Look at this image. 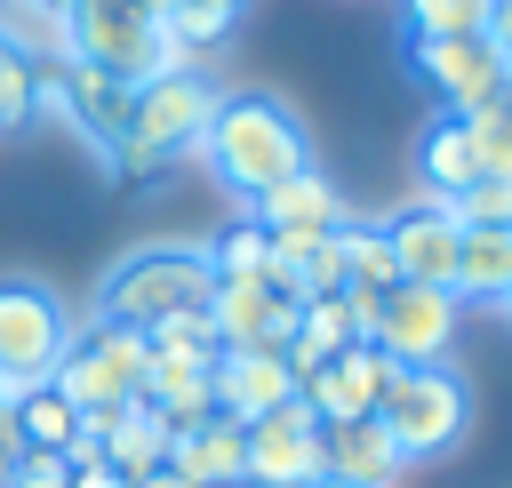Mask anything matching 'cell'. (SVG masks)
Returning <instances> with one entry per match:
<instances>
[{
  "label": "cell",
  "mask_w": 512,
  "mask_h": 488,
  "mask_svg": "<svg viewBox=\"0 0 512 488\" xmlns=\"http://www.w3.org/2000/svg\"><path fill=\"white\" fill-rule=\"evenodd\" d=\"M200 160L232 200H256L280 176L312 168V144H304L296 104H280L272 88H232V96H216V112L200 128Z\"/></svg>",
  "instance_id": "cell-1"
},
{
  "label": "cell",
  "mask_w": 512,
  "mask_h": 488,
  "mask_svg": "<svg viewBox=\"0 0 512 488\" xmlns=\"http://www.w3.org/2000/svg\"><path fill=\"white\" fill-rule=\"evenodd\" d=\"M216 96H224V88H216L200 64L160 72V80H136V88H128V120H120L112 168H120V176H160V168L192 160L208 112H216Z\"/></svg>",
  "instance_id": "cell-2"
},
{
  "label": "cell",
  "mask_w": 512,
  "mask_h": 488,
  "mask_svg": "<svg viewBox=\"0 0 512 488\" xmlns=\"http://www.w3.org/2000/svg\"><path fill=\"white\" fill-rule=\"evenodd\" d=\"M208 288H216V264L192 248V240H152V248H128L104 280H96V320L112 328H152L168 312H208Z\"/></svg>",
  "instance_id": "cell-3"
},
{
  "label": "cell",
  "mask_w": 512,
  "mask_h": 488,
  "mask_svg": "<svg viewBox=\"0 0 512 488\" xmlns=\"http://www.w3.org/2000/svg\"><path fill=\"white\" fill-rule=\"evenodd\" d=\"M464 416H472V392H464V376H456L448 360H432V368H392V384H384V400H376V424H384V440L400 448V464L448 456V448L464 440Z\"/></svg>",
  "instance_id": "cell-4"
},
{
  "label": "cell",
  "mask_w": 512,
  "mask_h": 488,
  "mask_svg": "<svg viewBox=\"0 0 512 488\" xmlns=\"http://www.w3.org/2000/svg\"><path fill=\"white\" fill-rule=\"evenodd\" d=\"M144 368H152L144 328L88 320V328H72V336H64V360H56V376H48V384H56L80 416H96V408H128V400H144Z\"/></svg>",
  "instance_id": "cell-5"
},
{
  "label": "cell",
  "mask_w": 512,
  "mask_h": 488,
  "mask_svg": "<svg viewBox=\"0 0 512 488\" xmlns=\"http://www.w3.org/2000/svg\"><path fill=\"white\" fill-rule=\"evenodd\" d=\"M64 336H72V320H64L56 288L8 272V280H0V400L48 384L56 360H64Z\"/></svg>",
  "instance_id": "cell-6"
},
{
  "label": "cell",
  "mask_w": 512,
  "mask_h": 488,
  "mask_svg": "<svg viewBox=\"0 0 512 488\" xmlns=\"http://www.w3.org/2000/svg\"><path fill=\"white\" fill-rule=\"evenodd\" d=\"M408 72H416V80L432 88V104H440V112H456V120H472V112L504 104V80H512V64L488 48V32L408 40Z\"/></svg>",
  "instance_id": "cell-7"
},
{
  "label": "cell",
  "mask_w": 512,
  "mask_h": 488,
  "mask_svg": "<svg viewBox=\"0 0 512 488\" xmlns=\"http://www.w3.org/2000/svg\"><path fill=\"white\" fill-rule=\"evenodd\" d=\"M392 368H432V360H448V344H456V296L448 288H432V280H392L384 296H376V336H368Z\"/></svg>",
  "instance_id": "cell-8"
},
{
  "label": "cell",
  "mask_w": 512,
  "mask_h": 488,
  "mask_svg": "<svg viewBox=\"0 0 512 488\" xmlns=\"http://www.w3.org/2000/svg\"><path fill=\"white\" fill-rule=\"evenodd\" d=\"M208 328H216L224 352H288L296 296L280 288V272H264V280H216L208 288Z\"/></svg>",
  "instance_id": "cell-9"
},
{
  "label": "cell",
  "mask_w": 512,
  "mask_h": 488,
  "mask_svg": "<svg viewBox=\"0 0 512 488\" xmlns=\"http://www.w3.org/2000/svg\"><path fill=\"white\" fill-rule=\"evenodd\" d=\"M320 480V416L288 392L280 408L248 416V488H312Z\"/></svg>",
  "instance_id": "cell-10"
},
{
  "label": "cell",
  "mask_w": 512,
  "mask_h": 488,
  "mask_svg": "<svg viewBox=\"0 0 512 488\" xmlns=\"http://www.w3.org/2000/svg\"><path fill=\"white\" fill-rule=\"evenodd\" d=\"M40 112H64V120L104 152V168H112L120 120H128V80H112V72H96V64H80V56H56V64H48V88H40Z\"/></svg>",
  "instance_id": "cell-11"
},
{
  "label": "cell",
  "mask_w": 512,
  "mask_h": 488,
  "mask_svg": "<svg viewBox=\"0 0 512 488\" xmlns=\"http://www.w3.org/2000/svg\"><path fill=\"white\" fill-rule=\"evenodd\" d=\"M456 240H464V224L448 216V200H408V208L384 216V248H392V272H400V280H432V288H448V272H456Z\"/></svg>",
  "instance_id": "cell-12"
},
{
  "label": "cell",
  "mask_w": 512,
  "mask_h": 488,
  "mask_svg": "<svg viewBox=\"0 0 512 488\" xmlns=\"http://www.w3.org/2000/svg\"><path fill=\"white\" fill-rule=\"evenodd\" d=\"M384 384H392V360H384L376 344H344L336 360H320V368L296 384V400H304L320 424H344V416H376Z\"/></svg>",
  "instance_id": "cell-13"
},
{
  "label": "cell",
  "mask_w": 512,
  "mask_h": 488,
  "mask_svg": "<svg viewBox=\"0 0 512 488\" xmlns=\"http://www.w3.org/2000/svg\"><path fill=\"white\" fill-rule=\"evenodd\" d=\"M168 472L184 488H240L248 480V424L240 416H208L192 432H168Z\"/></svg>",
  "instance_id": "cell-14"
},
{
  "label": "cell",
  "mask_w": 512,
  "mask_h": 488,
  "mask_svg": "<svg viewBox=\"0 0 512 488\" xmlns=\"http://www.w3.org/2000/svg\"><path fill=\"white\" fill-rule=\"evenodd\" d=\"M320 472L352 480V488H392L400 480V448L384 440L376 416H344V424H320Z\"/></svg>",
  "instance_id": "cell-15"
},
{
  "label": "cell",
  "mask_w": 512,
  "mask_h": 488,
  "mask_svg": "<svg viewBox=\"0 0 512 488\" xmlns=\"http://www.w3.org/2000/svg\"><path fill=\"white\" fill-rule=\"evenodd\" d=\"M208 392H216V408L224 416H264V408H280L288 392H296V376H288V360L280 352H216V368H208Z\"/></svg>",
  "instance_id": "cell-16"
},
{
  "label": "cell",
  "mask_w": 512,
  "mask_h": 488,
  "mask_svg": "<svg viewBox=\"0 0 512 488\" xmlns=\"http://www.w3.org/2000/svg\"><path fill=\"white\" fill-rule=\"evenodd\" d=\"M248 216H256L264 232H336V224H344V200H336V184H328L320 168H296V176H280L272 192H256Z\"/></svg>",
  "instance_id": "cell-17"
},
{
  "label": "cell",
  "mask_w": 512,
  "mask_h": 488,
  "mask_svg": "<svg viewBox=\"0 0 512 488\" xmlns=\"http://www.w3.org/2000/svg\"><path fill=\"white\" fill-rule=\"evenodd\" d=\"M472 176H480L472 128H464L456 112H432V120H424V136H416V200H456Z\"/></svg>",
  "instance_id": "cell-18"
},
{
  "label": "cell",
  "mask_w": 512,
  "mask_h": 488,
  "mask_svg": "<svg viewBox=\"0 0 512 488\" xmlns=\"http://www.w3.org/2000/svg\"><path fill=\"white\" fill-rule=\"evenodd\" d=\"M448 296L456 304H504L512 296V224H464Z\"/></svg>",
  "instance_id": "cell-19"
},
{
  "label": "cell",
  "mask_w": 512,
  "mask_h": 488,
  "mask_svg": "<svg viewBox=\"0 0 512 488\" xmlns=\"http://www.w3.org/2000/svg\"><path fill=\"white\" fill-rule=\"evenodd\" d=\"M96 424H104V464H112L120 480H144V472L168 464V424H160L144 400H128V408H96Z\"/></svg>",
  "instance_id": "cell-20"
},
{
  "label": "cell",
  "mask_w": 512,
  "mask_h": 488,
  "mask_svg": "<svg viewBox=\"0 0 512 488\" xmlns=\"http://www.w3.org/2000/svg\"><path fill=\"white\" fill-rule=\"evenodd\" d=\"M344 344H352V312H344V288H336V296H296V336H288V352H280V360H288V376L304 384V376H312L320 360H336Z\"/></svg>",
  "instance_id": "cell-21"
},
{
  "label": "cell",
  "mask_w": 512,
  "mask_h": 488,
  "mask_svg": "<svg viewBox=\"0 0 512 488\" xmlns=\"http://www.w3.org/2000/svg\"><path fill=\"white\" fill-rule=\"evenodd\" d=\"M8 424H16V456H24V448H32V456H64L72 432H80V408H72L56 384H32V392L8 400Z\"/></svg>",
  "instance_id": "cell-22"
},
{
  "label": "cell",
  "mask_w": 512,
  "mask_h": 488,
  "mask_svg": "<svg viewBox=\"0 0 512 488\" xmlns=\"http://www.w3.org/2000/svg\"><path fill=\"white\" fill-rule=\"evenodd\" d=\"M200 256L216 264V280H264V272H272V232L240 208V216H224V224L200 240Z\"/></svg>",
  "instance_id": "cell-23"
},
{
  "label": "cell",
  "mask_w": 512,
  "mask_h": 488,
  "mask_svg": "<svg viewBox=\"0 0 512 488\" xmlns=\"http://www.w3.org/2000/svg\"><path fill=\"white\" fill-rule=\"evenodd\" d=\"M336 256H344V288H392V248H384V224H336Z\"/></svg>",
  "instance_id": "cell-24"
},
{
  "label": "cell",
  "mask_w": 512,
  "mask_h": 488,
  "mask_svg": "<svg viewBox=\"0 0 512 488\" xmlns=\"http://www.w3.org/2000/svg\"><path fill=\"white\" fill-rule=\"evenodd\" d=\"M40 88H48V64L24 56L16 40H0V128H24L40 112Z\"/></svg>",
  "instance_id": "cell-25"
},
{
  "label": "cell",
  "mask_w": 512,
  "mask_h": 488,
  "mask_svg": "<svg viewBox=\"0 0 512 488\" xmlns=\"http://www.w3.org/2000/svg\"><path fill=\"white\" fill-rule=\"evenodd\" d=\"M144 344H152V360H200V368H216V352H224L208 312H168V320L144 328Z\"/></svg>",
  "instance_id": "cell-26"
},
{
  "label": "cell",
  "mask_w": 512,
  "mask_h": 488,
  "mask_svg": "<svg viewBox=\"0 0 512 488\" xmlns=\"http://www.w3.org/2000/svg\"><path fill=\"white\" fill-rule=\"evenodd\" d=\"M496 0H408V40H456V32H488Z\"/></svg>",
  "instance_id": "cell-27"
},
{
  "label": "cell",
  "mask_w": 512,
  "mask_h": 488,
  "mask_svg": "<svg viewBox=\"0 0 512 488\" xmlns=\"http://www.w3.org/2000/svg\"><path fill=\"white\" fill-rule=\"evenodd\" d=\"M456 224H512V176H472L456 200H448Z\"/></svg>",
  "instance_id": "cell-28"
},
{
  "label": "cell",
  "mask_w": 512,
  "mask_h": 488,
  "mask_svg": "<svg viewBox=\"0 0 512 488\" xmlns=\"http://www.w3.org/2000/svg\"><path fill=\"white\" fill-rule=\"evenodd\" d=\"M464 128H472L480 176H512V104H488V112H472Z\"/></svg>",
  "instance_id": "cell-29"
},
{
  "label": "cell",
  "mask_w": 512,
  "mask_h": 488,
  "mask_svg": "<svg viewBox=\"0 0 512 488\" xmlns=\"http://www.w3.org/2000/svg\"><path fill=\"white\" fill-rule=\"evenodd\" d=\"M64 480H72V464H64V456H32V448H24L8 488H64Z\"/></svg>",
  "instance_id": "cell-30"
},
{
  "label": "cell",
  "mask_w": 512,
  "mask_h": 488,
  "mask_svg": "<svg viewBox=\"0 0 512 488\" xmlns=\"http://www.w3.org/2000/svg\"><path fill=\"white\" fill-rule=\"evenodd\" d=\"M488 48L512 64V0H496V8H488Z\"/></svg>",
  "instance_id": "cell-31"
},
{
  "label": "cell",
  "mask_w": 512,
  "mask_h": 488,
  "mask_svg": "<svg viewBox=\"0 0 512 488\" xmlns=\"http://www.w3.org/2000/svg\"><path fill=\"white\" fill-rule=\"evenodd\" d=\"M64 488H128V480H120L112 464H72V480H64Z\"/></svg>",
  "instance_id": "cell-32"
},
{
  "label": "cell",
  "mask_w": 512,
  "mask_h": 488,
  "mask_svg": "<svg viewBox=\"0 0 512 488\" xmlns=\"http://www.w3.org/2000/svg\"><path fill=\"white\" fill-rule=\"evenodd\" d=\"M16 8H32V16H48V24H64V8H72V0H16Z\"/></svg>",
  "instance_id": "cell-33"
},
{
  "label": "cell",
  "mask_w": 512,
  "mask_h": 488,
  "mask_svg": "<svg viewBox=\"0 0 512 488\" xmlns=\"http://www.w3.org/2000/svg\"><path fill=\"white\" fill-rule=\"evenodd\" d=\"M8 480H16V456H8V448H0V488H8Z\"/></svg>",
  "instance_id": "cell-34"
},
{
  "label": "cell",
  "mask_w": 512,
  "mask_h": 488,
  "mask_svg": "<svg viewBox=\"0 0 512 488\" xmlns=\"http://www.w3.org/2000/svg\"><path fill=\"white\" fill-rule=\"evenodd\" d=\"M312 488H352V480H328V472H320V480H312Z\"/></svg>",
  "instance_id": "cell-35"
},
{
  "label": "cell",
  "mask_w": 512,
  "mask_h": 488,
  "mask_svg": "<svg viewBox=\"0 0 512 488\" xmlns=\"http://www.w3.org/2000/svg\"><path fill=\"white\" fill-rule=\"evenodd\" d=\"M208 8H240V0H208Z\"/></svg>",
  "instance_id": "cell-36"
},
{
  "label": "cell",
  "mask_w": 512,
  "mask_h": 488,
  "mask_svg": "<svg viewBox=\"0 0 512 488\" xmlns=\"http://www.w3.org/2000/svg\"><path fill=\"white\" fill-rule=\"evenodd\" d=\"M504 104H512V80H504Z\"/></svg>",
  "instance_id": "cell-37"
},
{
  "label": "cell",
  "mask_w": 512,
  "mask_h": 488,
  "mask_svg": "<svg viewBox=\"0 0 512 488\" xmlns=\"http://www.w3.org/2000/svg\"><path fill=\"white\" fill-rule=\"evenodd\" d=\"M240 488H248V480H240Z\"/></svg>",
  "instance_id": "cell-38"
},
{
  "label": "cell",
  "mask_w": 512,
  "mask_h": 488,
  "mask_svg": "<svg viewBox=\"0 0 512 488\" xmlns=\"http://www.w3.org/2000/svg\"><path fill=\"white\" fill-rule=\"evenodd\" d=\"M504 304H512V296H504Z\"/></svg>",
  "instance_id": "cell-39"
}]
</instances>
